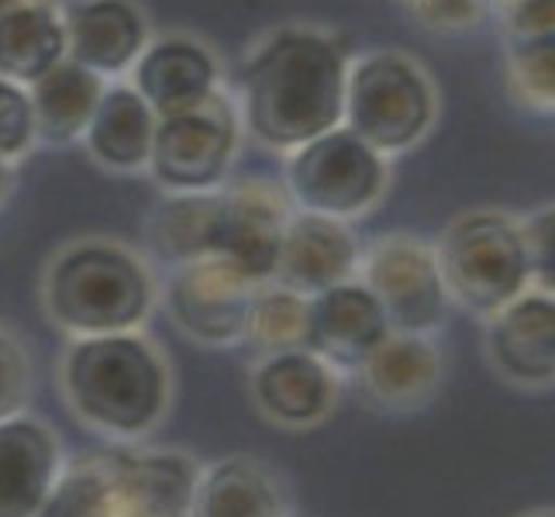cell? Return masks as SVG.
Masks as SVG:
<instances>
[{
	"mask_svg": "<svg viewBox=\"0 0 555 517\" xmlns=\"http://www.w3.org/2000/svg\"><path fill=\"white\" fill-rule=\"evenodd\" d=\"M38 517H114L101 452L66 458L60 483Z\"/></svg>",
	"mask_w": 555,
	"mask_h": 517,
	"instance_id": "484cf974",
	"label": "cell"
},
{
	"mask_svg": "<svg viewBox=\"0 0 555 517\" xmlns=\"http://www.w3.org/2000/svg\"><path fill=\"white\" fill-rule=\"evenodd\" d=\"M221 194H173L149 218V245L169 266H183L210 256L215 248Z\"/></svg>",
	"mask_w": 555,
	"mask_h": 517,
	"instance_id": "cb8c5ba5",
	"label": "cell"
},
{
	"mask_svg": "<svg viewBox=\"0 0 555 517\" xmlns=\"http://www.w3.org/2000/svg\"><path fill=\"white\" fill-rule=\"evenodd\" d=\"M286 221H291V210L270 183H242L235 190H221L210 256L235 266L248 283H270L276 276Z\"/></svg>",
	"mask_w": 555,
	"mask_h": 517,
	"instance_id": "7c38bea8",
	"label": "cell"
},
{
	"mask_svg": "<svg viewBox=\"0 0 555 517\" xmlns=\"http://www.w3.org/2000/svg\"><path fill=\"white\" fill-rule=\"evenodd\" d=\"M525 253H528V273L539 294L555 297V207H545L531 215L521 228Z\"/></svg>",
	"mask_w": 555,
	"mask_h": 517,
	"instance_id": "f546056e",
	"label": "cell"
},
{
	"mask_svg": "<svg viewBox=\"0 0 555 517\" xmlns=\"http://www.w3.org/2000/svg\"><path fill=\"white\" fill-rule=\"evenodd\" d=\"M35 142V118H31V101L28 93L0 80V159L11 163L25 156Z\"/></svg>",
	"mask_w": 555,
	"mask_h": 517,
	"instance_id": "f1b7e54d",
	"label": "cell"
},
{
	"mask_svg": "<svg viewBox=\"0 0 555 517\" xmlns=\"http://www.w3.org/2000/svg\"><path fill=\"white\" fill-rule=\"evenodd\" d=\"M359 262V245L346 221L304 210V215H291V221H286L273 280L304 297H314L338 283L356 280Z\"/></svg>",
	"mask_w": 555,
	"mask_h": 517,
	"instance_id": "9a60e30c",
	"label": "cell"
},
{
	"mask_svg": "<svg viewBox=\"0 0 555 517\" xmlns=\"http://www.w3.org/2000/svg\"><path fill=\"white\" fill-rule=\"evenodd\" d=\"M291 186L300 210L321 218H359L387 190V163L349 128H335L308 145L294 148L286 166Z\"/></svg>",
	"mask_w": 555,
	"mask_h": 517,
	"instance_id": "8992f818",
	"label": "cell"
},
{
	"mask_svg": "<svg viewBox=\"0 0 555 517\" xmlns=\"http://www.w3.org/2000/svg\"><path fill=\"white\" fill-rule=\"evenodd\" d=\"M60 390L80 425L135 445L173 408V370L145 332L73 338L60 359Z\"/></svg>",
	"mask_w": 555,
	"mask_h": 517,
	"instance_id": "6da1fadb",
	"label": "cell"
},
{
	"mask_svg": "<svg viewBox=\"0 0 555 517\" xmlns=\"http://www.w3.org/2000/svg\"><path fill=\"white\" fill-rule=\"evenodd\" d=\"M356 376L370 404L383 411H417L438 390L442 359L428 335L390 332L387 341L356 370Z\"/></svg>",
	"mask_w": 555,
	"mask_h": 517,
	"instance_id": "e0dca14e",
	"label": "cell"
},
{
	"mask_svg": "<svg viewBox=\"0 0 555 517\" xmlns=\"http://www.w3.org/2000/svg\"><path fill=\"white\" fill-rule=\"evenodd\" d=\"M349 131L379 156L404 152L425 139L435 118V93L414 63L404 55L379 52L362 60L346 76V114Z\"/></svg>",
	"mask_w": 555,
	"mask_h": 517,
	"instance_id": "5b68a950",
	"label": "cell"
},
{
	"mask_svg": "<svg viewBox=\"0 0 555 517\" xmlns=\"http://www.w3.org/2000/svg\"><path fill=\"white\" fill-rule=\"evenodd\" d=\"M507 42L555 35V0H507L504 11Z\"/></svg>",
	"mask_w": 555,
	"mask_h": 517,
	"instance_id": "4dcf8cb0",
	"label": "cell"
},
{
	"mask_svg": "<svg viewBox=\"0 0 555 517\" xmlns=\"http://www.w3.org/2000/svg\"><path fill=\"white\" fill-rule=\"evenodd\" d=\"M152 139H156V114L139 98V90H104V98L87 125L90 156L107 169L135 172L149 166Z\"/></svg>",
	"mask_w": 555,
	"mask_h": 517,
	"instance_id": "44dd1931",
	"label": "cell"
},
{
	"mask_svg": "<svg viewBox=\"0 0 555 517\" xmlns=\"http://www.w3.org/2000/svg\"><path fill=\"white\" fill-rule=\"evenodd\" d=\"M507 83L528 107H555V35L507 42Z\"/></svg>",
	"mask_w": 555,
	"mask_h": 517,
	"instance_id": "4316f807",
	"label": "cell"
},
{
	"mask_svg": "<svg viewBox=\"0 0 555 517\" xmlns=\"http://www.w3.org/2000/svg\"><path fill=\"white\" fill-rule=\"evenodd\" d=\"M66 55L63 22L42 4H22L0 17V80L38 83Z\"/></svg>",
	"mask_w": 555,
	"mask_h": 517,
	"instance_id": "603a6c76",
	"label": "cell"
},
{
	"mask_svg": "<svg viewBox=\"0 0 555 517\" xmlns=\"http://www.w3.org/2000/svg\"><path fill=\"white\" fill-rule=\"evenodd\" d=\"M534 517H555V514H534Z\"/></svg>",
	"mask_w": 555,
	"mask_h": 517,
	"instance_id": "e575fe53",
	"label": "cell"
},
{
	"mask_svg": "<svg viewBox=\"0 0 555 517\" xmlns=\"http://www.w3.org/2000/svg\"><path fill=\"white\" fill-rule=\"evenodd\" d=\"M66 52L90 73H118L145 42L142 14L128 0H83L66 14Z\"/></svg>",
	"mask_w": 555,
	"mask_h": 517,
	"instance_id": "ac0fdd59",
	"label": "cell"
},
{
	"mask_svg": "<svg viewBox=\"0 0 555 517\" xmlns=\"http://www.w3.org/2000/svg\"><path fill=\"white\" fill-rule=\"evenodd\" d=\"M256 411L283 431H308L332 417L338 404V373L308 349L259 356L248 373Z\"/></svg>",
	"mask_w": 555,
	"mask_h": 517,
	"instance_id": "8fae6325",
	"label": "cell"
},
{
	"mask_svg": "<svg viewBox=\"0 0 555 517\" xmlns=\"http://www.w3.org/2000/svg\"><path fill=\"white\" fill-rule=\"evenodd\" d=\"M238 128L224 98H210L194 107L156 121L149 169L173 194H215L224 183L235 156Z\"/></svg>",
	"mask_w": 555,
	"mask_h": 517,
	"instance_id": "52a82bcc",
	"label": "cell"
},
{
	"mask_svg": "<svg viewBox=\"0 0 555 517\" xmlns=\"http://www.w3.org/2000/svg\"><path fill=\"white\" fill-rule=\"evenodd\" d=\"M31 397V356L25 341L0 321V417L28 411Z\"/></svg>",
	"mask_w": 555,
	"mask_h": 517,
	"instance_id": "83f0119b",
	"label": "cell"
},
{
	"mask_svg": "<svg viewBox=\"0 0 555 517\" xmlns=\"http://www.w3.org/2000/svg\"><path fill=\"white\" fill-rule=\"evenodd\" d=\"M253 135L270 148H300L338 128L346 114V60L332 38L280 31L245 69Z\"/></svg>",
	"mask_w": 555,
	"mask_h": 517,
	"instance_id": "7a4b0ae2",
	"label": "cell"
},
{
	"mask_svg": "<svg viewBox=\"0 0 555 517\" xmlns=\"http://www.w3.org/2000/svg\"><path fill=\"white\" fill-rule=\"evenodd\" d=\"M435 259L446 297L473 314H496L528 294L531 273L521 228L493 210L452 221Z\"/></svg>",
	"mask_w": 555,
	"mask_h": 517,
	"instance_id": "277c9868",
	"label": "cell"
},
{
	"mask_svg": "<svg viewBox=\"0 0 555 517\" xmlns=\"http://www.w3.org/2000/svg\"><path fill=\"white\" fill-rule=\"evenodd\" d=\"M66 466V452L42 417H0V517H38Z\"/></svg>",
	"mask_w": 555,
	"mask_h": 517,
	"instance_id": "4fadbf2b",
	"label": "cell"
},
{
	"mask_svg": "<svg viewBox=\"0 0 555 517\" xmlns=\"http://www.w3.org/2000/svg\"><path fill=\"white\" fill-rule=\"evenodd\" d=\"M308 314L311 297H304L276 280L259 283L253 303H248L242 345H248L256 356L308 349Z\"/></svg>",
	"mask_w": 555,
	"mask_h": 517,
	"instance_id": "d4e9b609",
	"label": "cell"
},
{
	"mask_svg": "<svg viewBox=\"0 0 555 517\" xmlns=\"http://www.w3.org/2000/svg\"><path fill=\"white\" fill-rule=\"evenodd\" d=\"M149 266L114 242H76L49 262L42 280L46 314L69 338L142 332L156 308Z\"/></svg>",
	"mask_w": 555,
	"mask_h": 517,
	"instance_id": "3957f363",
	"label": "cell"
},
{
	"mask_svg": "<svg viewBox=\"0 0 555 517\" xmlns=\"http://www.w3.org/2000/svg\"><path fill=\"white\" fill-rule=\"evenodd\" d=\"M390 335L379 300L359 280L338 283L311 297L308 352L321 356L335 373H356Z\"/></svg>",
	"mask_w": 555,
	"mask_h": 517,
	"instance_id": "5bb4252c",
	"label": "cell"
},
{
	"mask_svg": "<svg viewBox=\"0 0 555 517\" xmlns=\"http://www.w3.org/2000/svg\"><path fill=\"white\" fill-rule=\"evenodd\" d=\"M487 349L501 376L521 387L555 383V297L521 294L493 314Z\"/></svg>",
	"mask_w": 555,
	"mask_h": 517,
	"instance_id": "2e32d148",
	"label": "cell"
},
{
	"mask_svg": "<svg viewBox=\"0 0 555 517\" xmlns=\"http://www.w3.org/2000/svg\"><path fill=\"white\" fill-rule=\"evenodd\" d=\"M359 283L379 300L390 332L431 335L446 318V286L435 248L411 235L379 238L359 262Z\"/></svg>",
	"mask_w": 555,
	"mask_h": 517,
	"instance_id": "ba28073f",
	"label": "cell"
},
{
	"mask_svg": "<svg viewBox=\"0 0 555 517\" xmlns=\"http://www.w3.org/2000/svg\"><path fill=\"white\" fill-rule=\"evenodd\" d=\"M253 294L256 283H248L235 266L218 256H204L173 266L166 280V311L190 341L204 349H228L245 338Z\"/></svg>",
	"mask_w": 555,
	"mask_h": 517,
	"instance_id": "9c48e42d",
	"label": "cell"
},
{
	"mask_svg": "<svg viewBox=\"0 0 555 517\" xmlns=\"http://www.w3.org/2000/svg\"><path fill=\"white\" fill-rule=\"evenodd\" d=\"M417 14L428 28L438 31H466L480 22V0H417Z\"/></svg>",
	"mask_w": 555,
	"mask_h": 517,
	"instance_id": "1f68e13d",
	"label": "cell"
},
{
	"mask_svg": "<svg viewBox=\"0 0 555 517\" xmlns=\"http://www.w3.org/2000/svg\"><path fill=\"white\" fill-rule=\"evenodd\" d=\"M31 87L35 90L28 101L35 118V139H42L46 145H69L87 135V125L104 98L98 73L76 66L73 60H63Z\"/></svg>",
	"mask_w": 555,
	"mask_h": 517,
	"instance_id": "7402d4cb",
	"label": "cell"
},
{
	"mask_svg": "<svg viewBox=\"0 0 555 517\" xmlns=\"http://www.w3.org/2000/svg\"><path fill=\"white\" fill-rule=\"evenodd\" d=\"M190 517H286V490L256 458L228 455L201 466Z\"/></svg>",
	"mask_w": 555,
	"mask_h": 517,
	"instance_id": "d6986e66",
	"label": "cell"
},
{
	"mask_svg": "<svg viewBox=\"0 0 555 517\" xmlns=\"http://www.w3.org/2000/svg\"><path fill=\"white\" fill-rule=\"evenodd\" d=\"M22 4H28V0H0V17H4L8 11H14V8H22Z\"/></svg>",
	"mask_w": 555,
	"mask_h": 517,
	"instance_id": "836d02e7",
	"label": "cell"
},
{
	"mask_svg": "<svg viewBox=\"0 0 555 517\" xmlns=\"http://www.w3.org/2000/svg\"><path fill=\"white\" fill-rule=\"evenodd\" d=\"M139 98L156 118L201 107L215 93V63L194 42H159L139 63Z\"/></svg>",
	"mask_w": 555,
	"mask_h": 517,
	"instance_id": "ffe728a7",
	"label": "cell"
},
{
	"mask_svg": "<svg viewBox=\"0 0 555 517\" xmlns=\"http://www.w3.org/2000/svg\"><path fill=\"white\" fill-rule=\"evenodd\" d=\"M114 517H190L201 463L177 449L101 452Z\"/></svg>",
	"mask_w": 555,
	"mask_h": 517,
	"instance_id": "30bf717a",
	"label": "cell"
},
{
	"mask_svg": "<svg viewBox=\"0 0 555 517\" xmlns=\"http://www.w3.org/2000/svg\"><path fill=\"white\" fill-rule=\"evenodd\" d=\"M11 190H14V169H11V163L0 159V207H4V201L11 197Z\"/></svg>",
	"mask_w": 555,
	"mask_h": 517,
	"instance_id": "d6a6232c",
	"label": "cell"
}]
</instances>
